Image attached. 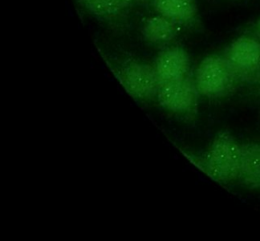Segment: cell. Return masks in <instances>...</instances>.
Instances as JSON below:
<instances>
[{"mask_svg":"<svg viewBox=\"0 0 260 241\" xmlns=\"http://www.w3.org/2000/svg\"><path fill=\"white\" fill-rule=\"evenodd\" d=\"M241 145L229 132H219L201 157L186 154L197 167L213 180L229 183L239 178Z\"/></svg>","mask_w":260,"mask_h":241,"instance_id":"6da1fadb","label":"cell"},{"mask_svg":"<svg viewBox=\"0 0 260 241\" xmlns=\"http://www.w3.org/2000/svg\"><path fill=\"white\" fill-rule=\"evenodd\" d=\"M193 80L198 93L207 98H220L230 94L238 79L224 56L209 55L198 64Z\"/></svg>","mask_w":260,"mask_h":241,"instance_id":"7a4b0ae2","label":"cell"},{"mask_svg":"<svg viewBox=\"0 0 260 241\" xmlns=\"http://www.w3.org/2000/svg\"><path fill=\"white\" fill-rule=\"evenodd\" d=\"M199 95L193 76H188L181 80L160 83L155 100L169 112L193 116L198 108Z\"/></svg>","mask_w":260,"mask_h":241,"instance_id":"3957f363","label":"cell"},{"mask_svg":"<svg viewBox=\"0 0 260 241\" xmlns=\"http://www.w3.org/2000/svg\"><path fill=\"white\" fill-rule=\"evenodd\" d=\"M118 78L127 93L134 99L149 101L156 98L160 81L153 65L129 61L120 68Z\"/></svg>","mask_w":260,"mask_h":241,"instance_id":"277c9868","label":"cell"},{"mask_svg":"<svg viewBox=\"0 0 260 241\" xmlns=\"http://www.w3.org/2000/svg\"><path fill=\"white\" fill-rule=\"evenodd\" d=\"M225 59L238 81L260 77V42L248 35L236 38L226 49Z\"/></svg>","mask_w":260,"mask_h":241,"instance_id":"5b68a950","label":"cell"},{"mask_svg":"<svg viewBox=\"0 0 260 241\" xmlns=\"http://www.w3.org/2000/svg\"><path fill=\"white\" fill-rule=\"evenodd\" d=\"M153 67L160 83L184 79L190 76V58L180 47L161 50L155 58Z\"/></svg>","mask_w":260,"mask_h":241,"instance_id":"8992f818","label":"cell"},{"mask_svg":"<svg viewBox=\"0 0 260 241\" xmlns=\"http://www.w3.org/2000/svg\"><path fill=\"white\" fill-rule=\"evenodd\" d=\"M238 179L250 188H260V144L241 145Z\"/></svg>","mask_w":260,"mask_h":241,"instance_id":"52a82bcc","label":"cell"},{"mask_svg":"<svg viewBox=\"0 0 260 241\" xmlns=\"http://www.w3.org/2000/svg\"><path fill=\"white\" fill-rule=\"evenodd\" d=\"M179 25L178 22L158 13L145 19L141 32L147 43L166 45L176 37Z\"/></svg>","mask_w":260,"mask_h":241,"instance_id":"ba28073f","label":"cell"},{"mask_svg":"<svg viewBox=\"0 0 260 241\" xmlns=\"http://www.w3.org/2000/svg\"><path fill=\"white\" fill-rule=\"evenodd\" d=\"M157 13L179 24L192 22L197 15L196 0H153Z\"/></svg>","mask_w":260,"mask_h":241,"instance_id":"9c48e42d","label":"cell"},{"mask_svg":"<svg viewBox=\"0 0 260 241\" xmlns=\"http://www.w3.org/2000/svg\"><path fill=\"white\" fill-rule=\"evenodd\" d=\"M91 14L99 17H111L128 7L133 0H78Z\"/></svg>","mask_w":260,"mask_h":241,"instance_id":"30bf717a","label":"cell"},{"mask_svg":"<svg viewBox=\"0 0 260 241\" xmlns=\"http://www.w3.org/2000/svg\"><path fill=\"white\" fill-rule=\"evenodd\" d=\"M257 29H258V31H259V33H260V18H259V20H258V22H257Z\"/></svg>","mask_w":260,"mask_h":241,"instance_id":"8fae6325","label":"cell"},{"mask_svg":"<svg viewBox=\"0 0 260 241\" xmlns=\"http://www.w3.org/2000/svg\"><path fill=\"white\" fill-rule=\"evenodd\" d=\"M259 81H260V77H259Z\"/></svg>","mask_w":260,"mask_h":241,"instance_id":"7c38bea8","label":"cell"}]
</instances>
